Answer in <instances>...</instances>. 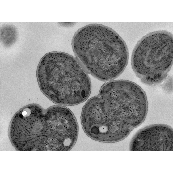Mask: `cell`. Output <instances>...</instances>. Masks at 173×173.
I'll return each mask as SVG.
<instances>
[{"mask_svg":"<svg viewBox=\"0 0 173 173\" xmlns=\"http://www.w3.org/2000/svg\"><path fill=\"white\" fill-rule=\"evenodd\" d=\"M173 130L168 125L157 124L145 127L133 136L130 151H172Z\"/></svg>","mask_w":173,"mask_h":173,"instance_id":"cell-6","label":"cell"},{"mask_svg":"<svg viewBox=\"0 0 173 173\" xmlns=\"http://www.w3.org/2000/svg\"><path fill=\"white\" fill-rule=\"evenodd\" d=\"M172 82V79L170 78L167 80V82L163 86V88L167 92H171L172 91V86H171V82Z\"/></svg>","mask_w":173,"mask_h":173,"instance_id":"cell-8","label":"cell"},{"mask_svg":"<svg viewBox=\"0 0 173 173\" xmlns=\"http://www.w3.org/2000/svg\"><path fill=\"white\" fill-rule=\"evenodd\" d=\"M78 128L72 112L61 106L46 110L38 105H27L14 115L9 135L19 151H68L75 144Z\"/></svg>","mask_w":173,"mask_h":173,"instance_id":"cell-2","label":"cell"},{"mask_svg":"<svg viewBox=\"0 0 173 173\" xmlns=\"http://www.w3.org/2000/svg\"><path fill=\"white\" fill-rule=\"evenodd\" d=\"M39 87L54 103L72 106L83 102L91 90L90 79L77 60L61 52H51L41 59L37 70Z\"/></svg>","mask_w":173,"mask_h":173,"instance_id":"cell-4","label":"cell"},{"mask_svg":"<svg viewBox=\"0 0 173 173\" xmlns=\"http://www.w3.org/2000/svg\"><path fill=\"white\" fill-rule=\"evenodd\" d=\"M18 32L16 27L10 24H5L0 29L1 40L5 47L11 46L16 41Z\"/></svg>","mask_w":173,"mask_h":173,"instance_id":"cell-7","label":"cell"},{"mask_svg":"<svg viewBox=\"0 0 173 173\" xmlns=\"http://www.w3.org/2000/svg\"><path fill=\"white\" fill-rule=\"evenodd\" d=\"M173 35L166 30L150 32L137 43L131 64L136 75L143 83L154 86L166 78L172 65Z\"/></svg>","mask_w":173,"mask_h":173,"instance_id":"cell-5","label":"cell"},{"mask_svg":"<svg viewBox=\"0 0 173 173\" xmlns=\"http://www.w3.org/2000/svg\"><path fill=\"white\" fill-rule=\"evenodd\" d=\"M72 46L87 72L101 81L113 80L127 65L129 53L125 42L107 26L91 24L80 28L73 37Z\"/></svg>","mask_w":173,"mask_h":173,"instance_id":"cell-3","label":"cell"},{"mask_svg":"<svg viewBox=\"0 0 173 173\" xmlns=\"http://www.w3.org/2000/svg\"><path fill=\"white\" fill-rule=\"evenodd\" d=\"M148 108L146 95L139 85L127 80H112L86 102L82 110L81 124L92 139L117 142L144 122Z\"/></svg>","mask_w":173,"mask_h":173,"instance_id":"cell-1","label":"cell"}]
</instances>
